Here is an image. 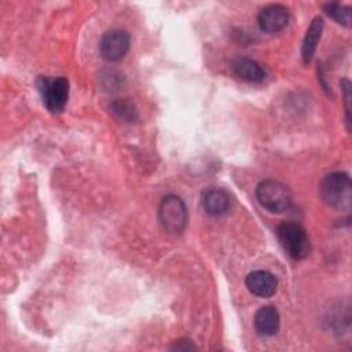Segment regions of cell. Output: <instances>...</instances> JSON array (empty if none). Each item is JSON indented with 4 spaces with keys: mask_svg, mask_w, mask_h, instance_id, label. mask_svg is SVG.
I'll list each match as a JSON object with an SVG mask.
<instances>
[{
    "mask_svg": "<svg viewBox=\"0 0 352 352\" xmlns=\"http://www.w3.org/2000/svg\"><path fill=\"white\" fill-rule=\"evenodd\" d=\"M276 235L280 246L292 258L302 260L309 254V238L300 224L290 221L282 223L276 230Z\"/></svg>",
    "mask_w": 352,
    "mask_h": 352,
    "instance_id": "obj_3",
    "label": "cell"
},
{
    "mask_svg": "<svg viewBox=\"0 0 352 352\" xmlns=\"http://www.w3.org/2000/svg\"><path fill=\"white\" fill-rule=\"evenodd\" d=\"M253 323H254L256 331L260 336L271 337V336H275L279 330L280 316H279V312L274 307L267 305V307H261L256 312Z\"/></svg>",
    "mask_w": 352,
    "mask_h": 352,
    "instance_id": "obj_9",
    "label": "cell"
},
{
    "mask_svg": "<svg viewBox=\"0 0 352 352\" xmlns=\"http://www.w3.org/2000/svg\"><path fill=\"white\" fill-rule=\"evenodd\" d=\"M202 205L206 213L221 216L230 209V195L221 188H209L202 195Z\"/></svg>",
    "mask_w": 352,
    "mask_h": 352,
    "instance_id": "obj_10",
    "label": "cell"
},
{
    "mask_svg": "<svg viewBox=\"0 0 352 352\" xmlns=\"http://www.w3.org/2000/svg\"><path fill=\"white\" fill-rule=\"evenodd\" d=\"M323 11L333 18L337 23L349 26L351 25V8L338 3H327L323 6Z\"/></svg>",
    "mask_w": 352,
    "mask_h": 352,
    "instance_id": "obj_14",
    "label": "cell"
},
{
    "mask_svg": "<svg viewBox=\"0 0 352 352\" xmlns=\"http://www.w3.org/2000/svg\"><path fill=\"white\" fill-rule=\"evenodd\" d=\"M131 45V37L125 30L113 29L106 32L99 41V52L103 59L117 62L122 59Z\"/></svg>",
    "mask_w": 352,
    "mask_h": 352,
    "instance_id": "obj_6",
    "label": "cell"
},
{
    "mask_svg": "<svg viewBox=\"0 0 352 352\" xmlns=\"http://www.w3.org/2000/svg\"><path fill=\"white\" fill-rule=\"evenodd\" d=\"M320 198L326 205L337 210H349L352 201L351 179L345 172L326 175L319 186Z\"/></svg>",
    "mask_w": 352,
    "mask_h": 352,
    "instance_id": "obj_1",
    "label": "cell"
},
{
    "mask_svg": "<svg viewBox=\"0 0 352 352\" xmlns=\"http://www.w3.org/2000/svg\"><path fill=\"white\" fill-rule=\"evenodd\" d=\"M323 19L320 16H315L307 30V34L304 37L302 41V48H301V55H302V60L304 63H308L318 47V43L320 40L322 32H323Z\"/></svg>",
    "mask_w": 352,
    "mask_h": 352,
    "instance_id": "obj_12",
    "label": "cell"
},
{
    "mask_svg": "<svg viewBox=\"0 0 352 352\" xmlns=\"http://www.w3.org/2000/svg\"><path fill=\"white\" fill-rule=\"evenodd\" d=\"M289 10L282 4H268L257 15V23L265 33H278L289 23Z\"/></svg>",
    "mask_w": 352,
    "mask_h": 352,
    "instance_id": "obj_7",
    "label": "cell"
},
{
    "mask_svg": "<svg viewBox=\"0 0 352 352\" xmlns=\"http://www.w3.org/2000/svg\"><path fill=\"white\" fill-rule=\"evenodd\" d=\"M37 88L40 91L44 106L50 113H60L69 99V81L65 77H45L41 76L37 80Z\"/></svg>",
    "mask_w": 352,
    "mask_h": 352,
    "instance_id": "obj_4",
    "label": "cell"
},
{
    "mask_svg": "<svg viewBox=\"0 0 352 352\" xmlns=\"http://www.w3.org/2000/svg\"><path fill=\"white\" fill-rule=\"evenodd\" d=\"M109 109L117 118H120L125 122H132L138 117V110H136L135 104L128 99H117V100L111 102Z\"/></svg>",
    "mask_w": 352,
    "mask_h": 352,
    "instance_id": "obj_13",
    "label": "cell"
},
{
    "mask_svg": "<svg viewBox=\"0 0 352 352\" xmlns=\"http://www.w3.org/2000/svg\"><path fill=\"white\" fill-rule=\"evenodd\" d=\"M258 204L271 213H282L292 204V194L286 184L275 179H265L256 187Z\"/></svg>",
    "mask_w": 352,
    "mask_h": 352,
    "instance_id": "obj_2",
    "label": "cell"
},
{
    "mask_svg": "<svg viewBox=\"0 0 352 352\" xmlns=\"http://www.w3.org/2000/svg\"><path fill=\"white\" fill-rule=\"evenodd\" d=\"M232 70L239 78L249 82H261L265 78V70L250 58H236L232 62Z\"/></svg>",
    "mask_w": 352,
    "mask_h": 352,
    "instance_id": "obj_11",
    "label": "cell"
},
{
    "mask_svg": "<svg viewBox=\"0 0 352 352\" xmlns=\"http://www.w3.org/2000/svg\"><path fill=\"white\" fill-rule=\"evenodd\" d=\"M248 290L263 298H268L272 294H275L276 287H278V280L274 274L264 271V270H257L250 272L246 279H245Z\"/></svg>",
    "mask_w": 352,
    "mask_h": 352,
    "instance_id": "obj_8",
    "label": "cell"
},
{
    "mask_svg": "<svg viewBox=\"0 0 352 352\" xmlns=\"http://www.w3.org/2000/svg\"><path fill=\"white\" fill-rule=\"evenodd\" d=\"M158 216L162 228L169 234H180L187 226V206L177 195H166L161 199Z\"/></svg>",
    "mask_w": 352,
    "mask_h": 352,
    "instance_id": "obj_5",
    "label": "cell"
}]
</instances>
